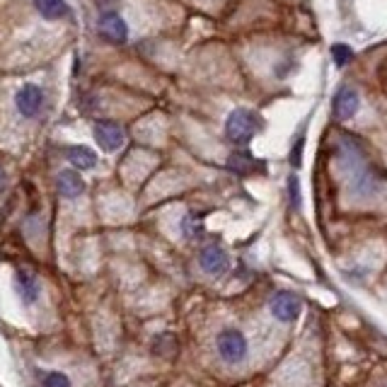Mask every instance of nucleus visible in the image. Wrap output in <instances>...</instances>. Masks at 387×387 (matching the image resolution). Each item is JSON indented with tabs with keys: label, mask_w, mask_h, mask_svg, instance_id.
Returning a JSON list of instances; mask_svg holds the SVG:
<instances>
[{
	"label": "nucleus",
	"mask_w": 387,
	"mask_h": 387,
	"mask_svg": "<svg viewBox=\"0 0 387 387\" xmlns=\"http://www.w3.org/2000/svg\"><path fill=\"white\" fill-rule=\"evenodd\" d=\"M339 158L344 165V175H346L349 189H351L354 196H361V199H368V196L378 194V177L376 170L371 167L366 158L363 145L358 143L354 136H344L339 143Z\"/></svg>",
	"instance_id": "obj_1"
},
{
	"label": "nucleus",
	"mask_w": 387,
	"mask_h": 387,
	"mask_svg": "<svg viewBox=\"0 0 387 387\" xmlns=\"http://www.w3.org/2000/svg\"><path fill=\"white\" fill-rule=\"evenodd\" d=\"M259 128L262 119L252 109H235V112H230L228 121H225V136L235 145H247L259 133Z\"/></svg>",
	"instance_id": "obj_2"
},
{
	"label": "nucleus",
	"mask_w": 387,
	"mask_h": 387,
	"mask_svg": "<svg viewBox=\"0 0 387 387\" xmlns=\"http://www.w3.org/2000/svg\"><path fill=\"white\" fill-rule=\"evenodd\" d=\"M218 354L225 363H239L247 354V339L242 331L237 329H225L218 334Z\"/></svg>",
	"instance_id": "obj_3"
},
{
	"label": "nucleus",
	"mask_w": 387,
	"mask_h": 387,
	"mask_svg": "<svg viewBox=\"0 0 387 387\" xmlns=\"http://www.w3.org/2000/svg\"><path fill=\"white\" fill-rule=\"evenodd\" d=\"M95 140L104 153H114L124 145L126 133L116 121H97L95 124Z\"/></svg>",
	"instance_id": "obj_4"
},
{
	"label": "nucleus",
	"mask_w": 387,
	"mask_h": 387,
	"mask_svg": "<svg viewBox=\"0 0 387 387\" xmlns=\"http://www.w3.org/2000/svg\"><path fill=\"white\" fill-rule=\"evenodd\" d=\"M97 29L107 41L112 44H124L128 39V24L124 22V17L116 15V12H102L100 20H97Z\"/></svg>",
	"instance_id": "obj_5"
},
{
	"label": "nucleus",
	"mask_w": 387,
	"mask_h": 387,
	"mask_svg": "<svg viewBox=\"0 0 387 387\" xmlns=\"http://www.w3.org/2000/svg\"><path fill=\"white\" fill-rule=\"evenodd\" d=\"M41 102H44V95H41L39 85H34V83H24L15 95L17 112H20L24 119H32V116L39 114Z\"/></svg>",
	"instance_id": "obj_6"
},
{
	"label": "nucleus",
	"mask_w": 387,
	"mask_h": 387,
	"mask_svg": "<svg viewBox=\"0 0 387 387\" xmlns=\"http://www.w3.org/2000/svg\"><path fill=\"white\" fill-rule=\"evenodd\" d=\"M300 310H303V303L291 291H279L272 298V315L281 322H293L300 315Z\"/></svg>",
	"instance_id": "obj_7"
},
{
	"label": "nucleus",
	"mask_w": 387,
	"mask_h": 387,
	"mask_svg": "<svg viewBox=\"0 0 387 387\" xmlns=\"http://www.w3.org/2000/svg\"><path fill=\"white\" fill-rule=\"evenodd\" d=\"M356 109H358V92H356L354 88H349V85H344V88L334 95V100H331L334 119L336 121H349L356 114Z\"/></svg>",
	"instance_id": "obj_8"
},
{
	"label": "nucleus",
	"mask_w": 387,
	"mask_h": 387,
	"mask_svg": "<svg viewBox=\"0 0 387 387\" xmlns=\"http://www.w3.org/2000/svg\"><path fill=\"white\" fill-rule=\"evenodd\" d=\"M199 264H201V269H204L206 274L218 276V274H223L225 269H228L230 259H228V254H225L223 247H218V244H208V247L201 249Z\"/></svg>",
	"instance_id": "obj_9"
},
{
	"label": "nucleus",
	"mask_w": 387,
	"mask_h": 387,
	"mask_svg": "<svg viewBox=\"0 0 387 387\" xmlns=\"http://www.w3.org/2000/svg\"><path fill=\"white\" fill-rule=\"evenodd\" d=\"M56 187H58L61 196H66V199H76V196H80L85 192V182L76 170H63V172H61L58 180H56Z\"/></svg>",
	"instance_id": "obj_10"
},
{
	"label": "nucleus",
	"mask_w": 387,
	"mask_h": 387,
	"mask_svg": "<svg viewBox=\"0 0 387 387\" xmlns=\"http://www.w3.org/2000/svg\"><path fill=\"white\" fill-rule=\"evenodd\" d=\"M66 158H68V162L78 170H92L97 165L95 150H90L88 145H71Z\"/></svg>",
	"instance_id": "obj_11"
},
{
	"label": "nucleus",
	"mask_w": 387,
	"mask_h": 387,
	"mask_svg": "<svg viewBox=\"0 0 387 387\" xmlns=\"http://www.w3.org/2000/svg\"><path fill=\"white\" fill-rule=\"evenodd\" d=\"M34 8L44 20H61L71 12L66 0H34Z\"/></svg>",
	"instance_id": "obj_12"
},
{
	"label": "nucleus",
	"mask_w": 387,
	"mask_h": 387,
	"mask_svg": "<svg viewBox=\"0 0 387 387\" xmlns=\"http://www.w3.org/2000/svg\"><path fill=\"white\" fill-rule=\"evenodd\" d=\"M15 281H17V291H20L22 300L27 305H32L34 300L39 298V284H36V279L29 272H17Z\"/></svg>",
	"instance_id": "obj_13"
},
{
	"label": "nucleus",
	"mask_w": 387,
	"mask_h": 387,
	"mask_svg": "<svg viewBox=\"0 0 387 387\" xmlns=\"http://www.w3.org/2000/svg\"><path fill=\"white\" fill-rule=\"evenodd\" d=\"M228 165H230V167L235 170V172H239V175H249V172H252L249 167H264V165H262V162H257V160L252 158L247 150L235 153V155L230 158V162H228Z\"/></svg>",
	"instance_id": "obj_14"
},
{
	"label": "nucleus",
	"mask_w": 387,
	"mask_h": 387,
	"mask_svg": "<svg viewBox=\"0 0 387 387\" xmlns=\"http://www.w3.org/2000/svg\"><path fill=\"white\" fill-rule=\"evenodd\" d=\"M201 230H204V228H201V218H199V216L189 213V216L182 218V232H184V237L194 239V237L201 235Z\"/></svg>",
	"instance_id": "obj_15"
},
{
	"label": "nucleus",
	"mask_w": 387,
	"mask_h": 387,
	"mask_svg": "<svg viewBox=\"0 0 387 387\" xmlns=\"http://www.w3.org/2000/svg\"><path fill=\"white\" fill-rule=\"evenodd\" d=\"M331 58H334V63L339 66V68L349 66V63H351V58H354L351 46H349V44H334V46H331Z\"/></svg>",
	"instance_id": "obj_16"
},
{
	"label": "nucleus",
	"mask_w": 387,
	"mask_h": 387,
	"mask_svg": "<svg viewBox=\"0 0 387 387\" xmlns=\"http://www.w3.org/2000/svg\"><path fill=\"white\" fill-rule=\"evenodd\" d=\"M44 387H71V380L63 373H48L44 378Z\"/></svg>",
	"instance_id": "obj_17"
},
{
	"label": "nucleus",
	"mask_w": 387,
	"mask_h": 387,
	"mask_svg": "<svg viewBox=\"0 0 387 387\" xmlns=\"http://www.w3.org/2000/svg\"><path fill=\"white\" fill-rule=\"evenodd\" d=\"M303 145H305V136H300L296 140V145H293V150H291V165H293V167H300V162H303Z\"/></svg>",
	"instance_id": "obj_18"
},
{
	"label": "nucleus",
	"mask_w": 387,
	"mask_h": 387,
	"mask_svg": "<svg viewBox=\"0 0 387 387\" xmlns=\"http://www.w3.org/2000/svg\"><path fill=\"white\" fill-rule=\"evenodd\" d=\"M288 196H291V206L298 208L300 206V194H298V180H296V177H291V180H288Z\"/></svg>",
	"instance_id": "obj_19"
},
{
	"label": "nucleus",
	"mask_w": 387,
	"mask_h": 387,
	"mask_svg": "<svg viewBox=\"0 0 387 387\" xmlns=\"http://www.w3.org/2000/svg\"><path fill=\"white\" fill-rule=\"evenodd\" d=\"M5 184H8V177H5L3 167H0V189H5Z\"/></svg>",
	"instance_id": "obj_20"
}]
</instances>
